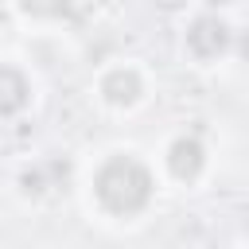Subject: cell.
Here are the masks:
<instances>
[{"label": "cell", "instance_id": "obj_4", "mask_svg": "<svg viewBox=\"0 0 249 249\" xmlns=\"http://www.w3.org/2000/svg\"><path fill=\"white\" fill-rule=\"evenodd\" d=\"M23 101H27L23 74L12 66H0V117H12L16 109H23Z\"/></svg>", "mask_w": 249, "mask_h": 249}, {"label": "cell", "instance_id": "obj_2", "mask_svg": "<svg viewBox=\"0 0 249 249\" xmlns=\"http://www.w3.org/2000/svg\"><path fill=\"white\" fill-rule=\"evenodd\" d=\"M187 47H191L198 58H214V54H222V51L230 47V27H226L222 19H214V16L195 19V27L187 31Z\"/></svg>", "mask_w": 249, "mask_h": 249}, {"label": "cell", "instance_id": "obj_1", "mask_svg": "<svg viewBox=\"0 0 249 249\" xmlns=\"http://www.w3.org/2000/svg\"><path fill=\"white\" fill-rule=\"evenodd\" d=\"M97 198L113 210V214H136L140 206H148L152 198V175L140 160L132 156H117L97 171Z\"/></svg>", "mask_w": 249, "mask_h": 249}, {"label": "cell", "instance_id": "obj_5", "mask_svg": "<svg viewBox=\"0 0 249 249\" xmlns=\"http://www.w3.org/2000/svg\"><path fill=\"white\" fill-rule=\"evenodd\" d=\"M101 93H105L113 105L136 101V97H140V78H136V70H113V74L101 82Z\"/></svg>", "mask_w": 249, "mask_h": 249}, {"label": "cell", "instance_id": "obj_6", "mask_svg": "<svg viewBox=\"0 0 249 249\" xmlns=\"http://www.w3.org/2000/svg\"><path fill=\"white\" fill-rule=\"evenodd\" d=\"M23 12L31 16H47V19H58V16H70V0H19Z\"/></svg>", "mask_w": 249, "mask_h": 249}, {"label": "cell", "instance_id": "obj_3", "mask_svg": "<svg viewBox=\"0 0 249 249\" xmlns=\"http://www.w3.org/2000/svg\"><path fill=\"white\" fill-rule=\"evenodd\" d=\"M202 163H206V152H202V144H198L195 136L175 140L171 152H167V167H171L175 179H195V175L202 171Z\"/></svg>", "mask_w": 249, "mask_h": 249}]
</instances>
